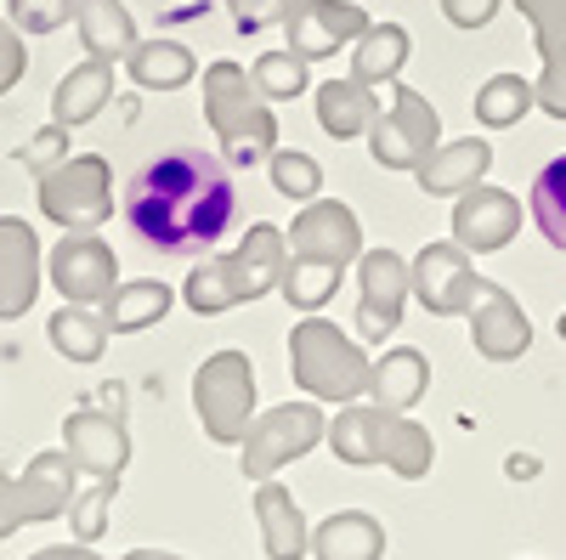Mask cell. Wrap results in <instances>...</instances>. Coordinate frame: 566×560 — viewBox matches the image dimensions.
<instances>
[{
  "label": "cell",
  "instance_id": "obj_31",
  "mask_svg": "<svg viewBox=\"0 0 566 560\" xmlns=\"http://www.w3.org/2000/svg\"><path fill=\"white\" fill-rule=\"evenodd\" d=\"M402 63H408V29H397V23H368V34L357 40V57H352V80L386 85V80H397Z\"/></svg>",
  "mask_w": 566,
  "mask_h": 560
},
{
  "label": "cell",
  "instance_id": "obj_32",
  "mask_svg": "<svg viewBox=\"0 0 566 560\" xmlns=\"http://www.w3.org/2000/svg\"><path fill=\"white\" fill-rule=\"evenodd\" d=\"M533 103H538L533 80H522V74H493V80L476 91V119H482L488 130H504V125L522 119Z\"/></svg>",
  "mask_w": 566,
  "mask_h": 560
},
{
  "label": "cell",
  "instance_id": "obj_13",
  "mask_svg": "<svg viewBox=\"0 0 566 560\" xmlns=\"http://www.w3.org/2000/svg\"><path fill=\"white\" fill-rule=\"evenodd\" d=\"M357 277H363V300H357V340H386L397 335L402 323V306L413 295V272L397 250H368L357 261Z\"/></svg>",
  "mask_w": 566,
  "mask_h": 560
},
{
  "label": "cell",
  "instance_id": "obj_5",
  "mask_svg": "<svg viewBox=\"0 0 566 560\" xmlns=\"http://www.w3.org/2000/svg\"><path fill=\"white\" fill-rule=\"evenodd\" d=\"M205 114H210V130L221 136V154L232 165L272 159L277 119H272L266 97L255 91V80L239 63H210L205 68Z\"/></svg>",
  "mask_w": 566,
  "mask_h": 560
},
{
  "label": "cell",
  "instance_id": "obj_9",
  "mask_svg": "<svg viewBox=\"0 0 566 560\" xmlns=\"http://www.w3.org/2000/svg\"><path fill=\"white\" fill-rule=\"evenodd\" d=\"M328 436V419L317 402H283L272 413H261L250 436H244V476L250 482H272L283 464H295L301 453H312Z\"/></svg>",
  "mask_w": 566,
  "mask_h": 560
},
{
  "label": "cell",
  "instance_id": "obj_17",
  "mask_svg": "<svg viewBox=\"0 0 566 560\" xmlns=\"http://www.w3.org/2000/svg\"><path fill=\"white\" fill-rule=\"evenodd\" d=\"M470 340H476V351L488 357V362H515L527 346H533V323H527V311L515 306V295L510 289H499V284H476V300H470Z\"/></svg>",
  "mask_w": 566,
  "mask_h": 560
},
{
  "label": "cell",
  "instance_id": "obj_4",
  "mask_svg": "<svg viewBox=\"0 0 566 560\" xmlns=\"http://www.w3.org/2000/svg\"><path fill=\"white\" fill-rule=\"evenodd\" d=\"M290 373H295V385L317 402H357L374 380V362L363 351V340L340 335L328 317H306L295 323V335H290Z\"/></svg>",
  "mask_w": 566,
  "mask_h": 560
},
{
  "label": "cell",
  "instance_id": "obj_19",
  "mask_svg": "<svg viewBox=\"0 0 566 560\" xmlns=\"http://www.w3.org/2000/svg\"><path fill=\"white\" fill-rule=\"evenodd\" d=\"M40 295V239L23 215H0V323H18Z\"/></svg>",
  "mask_w": 566,
  "mask_h": 560
},
{
  "label": "cell",
  "instance_id": "obj_18",
  "mask_svg": "<svg viewBox=\"0 0 566 560\" xmlns=\"http://www.w3.org/2000/svg\"><path fill=\"white\" fill-rule=\"evenodd\" d=\"M515 226H522V204H515L504 187H470V193H459V204H453V244L459 250H476V255H488V250H504L510 239H515Z\"/></svg>",
  "mask_w": 566,
  "mask_h": 560
},
{
  "label": "cell",
  "instance_id": "obj_14",
  "mask_svg": "<svg viewBox=\"0 0 566 560\" xmlns=\"http://www.w3.org/2000/svg\"><path fill=\"white\" fill-rule=\"evenodd\" d=\"M63 453L74 458V471H85L91 482H119L130 464V431L114 413L97 408H74L63 419Z\"/></svg>",
  "mask_w": 566,
  "mask_h": 560
},
{
  "label": "cell",
  "instance_id": "obj_21",
  "mask_svg": "<svg viewBox=\"0 0 566 560\" xmlns=\"http://www.w3.org/2000/svg\"><path fill=\"white\" fill-rule=\"evenodd\" d=\"M255 527H261L266 560H306L312 554L306 509L295 504V493L283 487V482H261L255 487Z\"/></svg>",
  "mask_w": 566,
  "mask_h": 560
},
{
  "label": "cell",
  "instance_id": "obj_2",
  "mask_svg": "<svg viewBox=\"0 0 566 560\" xmlns=\"http://www.w3.org/2000/svg\"><path fill=\"white\" fill-rule=\"evenodd\" d=\"M328 447H335L340 464H352V471H374V464H386L391 476L402 482H419V476H431V464H437V442L424 425H413L408 413H391V408H357L346 402L335 419H328Z\"/></svg>",
  "mask_w": 566,
  "mask_h": 560
},
{
  "label": "cell",
  "instance_id": "obj_26",
  "mask_svg": "<svg viewBox=\"0 0 566 560\" xmlns=\"http://www.w3.org/2000/svg\"><path fill=\"white\" fill-rule=\"evenodd\" d=\"M424 385H431V362H424V351L397 346V351H386L380 362H374L368 397L380 402V408H391V413H408L424 397Z\"/></svg>",
  "mask_w": 566,
  "mask_h": 560
},
{
  "label": "cell",
  "instance_id": "obj_43",
  "mask_svg": "<svg viewBox=\"0 0 566 560\" xmlns=\"http://www.w3.org/2000/svg\"><path fill=\"white\" fill-rule=\"evenodd\" d=\"M504 471H510V482H533V476H538V458H533V453H510Z\"/></svg>",
  "mask_w": 566,
  "mask_h": 560
},
{
  "label": "cell",
  "instance_id": "obj_25",
  "mask_svg": "<svg viewBox=\"0 0 566 560\" xmlns=\"http://www.w3.org/2000/svg\"><path fill=\"white\" fill-rule=\"evenodd\" d=\"M74 23H80V40L91 57L119 63L136 52V23L119 0H74Z\"/></svg>",
  "mask_w": 566,
  "mask_h": 560
},
{
  "label": "cell",
  "instance_id": "obj_11",
  "mask_svg": "<svg viewBox=\"0 0 566 560\" xmlns=\"http://www.w3.org/2000/svg\"><path fill=\"white\" fill-rule=\"evenodd\" d=\"M363 255V226L340 199H312L295 226H290V261L295 266H323V272H346Z\"/></svg>",
  "mask_w": 566,
  "mask_h": 560
},
{
  "label": "cell",
  "instance_id": "obj_7",
  "mask_svg": "<svg viewBox=\"0 0 566 560\" xmlns=\"http://www.w3.org/2000/svg\"><path fill=\"white\" fill-rule=\"evenodd\" d=\"M40 210L63 232H97L114 215V176L103 154H69L40 176Z\"/></svg>",
  "mask_w": 566,
  "mask_h": 560
},
{
  "label": "cell",
  "instance_id": "obj_16",
  "mask_svg": "<svg viewBox=\"0 0 566 560\" xmlns=\"http://www.w3.org/2000/svg\"><path fill=\"white\" fill-rule=\"evenodd\" d=\"M408 272H413V295L424 300V311H431V317L470 311L476 284H482V277L470 272V250H459V244H424Z\"/></svg>",
  "mask_w": 566,
  "mask_h": 560
},
{
  "label": "cell",
  "instance_id": "obj_10",
  "mask_svg": "<svg viewBox=\"0 0 566 560\" xmlns=\"http://www.w3.org/2000/svg\"><path fill=\"white\" fill-rule=\"evenodd\" d=\"M437 130H442L437 108L424 103L419 91L397 85L391 108L374 114V125H368V148H374V159H380L386 170H419L424 159L437 154Z\"/></svg>",
  "mask_w": 566,
  "mask_h": 560
},
{
  "label": "cell",
  "instance_id": "obj_28",
  "mask_svg": "<svg viewBox=\"0 0 566 560\" xmlns=\"http://www.w3.org/2000/svg\"><path fill=\"white\" fill-rule=\"evenodd\" d=\"M45 335H52V346H57V357H69V362H97L103 351H108V317L97 311V306H69L63 300V311H52V323H45Z\"/></svg>",
  "mask_w": 566,
  "mask_h": 560
},
{
  "label": "cell",
  "instance_id": "obj_37",
  "mask_svg": "<svg viewBox=\"0 0 566 560\" xmlns=\"http://www.w3.org/2000/svg\"><path fill=\"white\" fill-rule=\"evenodd\" d=\"M7 18H12L18 34H52L74 18V0H12Z\"/></svg>",
  "mask_w": 566,
  "mask_h": 560
},
{
  "label": "cell",
  "instance_id": "obj_3",
  "mask_svg": "<svg viewBox=\"0 0 566 560\" xmlns=\"http://www.w3.org/2000/svg\"><path fill=\"white\" fill-rule=\"evenodd\" d=\"M290 250V239H283L277 226H250V239L232 250V255H221V261H205V266H193L187 272V306H193L199 317H216V311H232V306H244V300H255V295H266V289H277V277H283V255Z\"/></svg>",
  "mask_w": 566,
  "mask_h": 560
},
{
  "label": "cell",
  "instance_id": "obj_20",
  "mask_svg": "<svg viewBox=\"0 0 566 560\" xmlns=\"http://www.w3.org/2000/svg\"><path fill=\"white\" fill-rule=\"evenodd\" d=\"M538 34V52H544V80L538 91V108L549 119H566V0H515Z\"/></svg>",
  "mask_w": 566,
  "mask_h": 560
},
{
  "label": "cell",
  "instance_id": "obj_27",
  "mask_svg": "<svg viewBox=\"0 0 566 560\" xmlns=\"http://www.w3.org/2000/svg\"><path fill=\"white\" fill-rule=\"evenodd\" d=\"M374 114H380V103H374V91L363 80H323L317 85V125L335 136V142L363 136L374 125Z\"/></svg>",
  "mask_w": 566,
  "mask_h": 560
},
{
  "label": "cell",
  "instance_id": "obj_15",
  "mask_svg": "<svg viewBox=\"0 0 566 560\" xmlns=\"http://www.w3.org/2000/svg\"><path fill=\"white\" fill-rule=\"evenodd\" d=\"M283 34H290V52L317 63V57H335L346 40L368 34V12L346 7V0H295L290 18H283Z\"/></svg>",
  "mask_w": 566,
  "mask_h": 560
},
{
  "label": "cell",
  "instance_id": "obj_44",
  "mask_svg": "<svg viewBox=\"0 0 566 560\" xmlns=\"http://www.w3.org/2000/svg\"><path fill=\"white\" fill-rule=\"evenodd\" d=\"M555 329H560V340H566V311H560V323H555Z\"/></svg>",
  "mask_w": 566,
  "mask_h": 560
},
{
  "label": "cell",
  "instance_id": "obj_12",
  "mask_svg": "<svg viewBox=\"0 0 566 560\" xmlns=\"http://www.w3.org/2000/svg\"><path fill=\"white\" fill-rule=\"evenodd\" d=\"M45 272H52V284L69 306H103L119 289V261L97 232H63V244L52 250Z\"/></svg>",
  "mask_w": 566,
  "mask_h": 560
},
{
  "label": "cell",
  "instance_id": "obj_30",
  "mask_svg": "<svg viewBox=\"0 0 566 560\" xmlns=\"http://www.w3.org/2000/svg\"><path fill=\"white\" fill-rule=\"evenodd\" d=\"M125 68H130V80L142 85V91H176V85H187L193 80V52L187 45H176V40H148V45H136V52L125 57Z\"/></svg>",
  "mask_w": 566,
  "mask_h": 560
},
{
  "label": "cell",
  "instance_id": "obj_40",
  "mask_svg": "<svg viewBox=\"0 0 566 560\" xmlns=\"http://www.w3.org/2000/svg\"><path fill=\"white\" fill-rule=\"evenodd\" d=\"M227 7H232V18H239L244 34H255V29H266V23H283V18H290L295 0H227Z\"/></svg>",
  "mask_w": 566,
  "mask_h": 560
},
{
  "label": "cell",
  "instance_id": "obj_38",
  "mask_svg": "<svg viewBox=\"0 0 566 560\" xmlns=\"http://www.w3.org/2000/svg\"><path fill=\"white\" fill-rule=\"evenodd\" d=\"M18 159H23L34 176H45L52 165H63V159H69V125H57V119H52L45 130H34L29 142H23V154H18Z\"/></svg>",
  "mask_w": 566,
  "mask_h": 560
},
{
  "label": "cell",
  "instance_id": "obj_24",
  "mask_svg": "<svg viewBox=\"0 0 566 560\" xmlns=\"http://www.w3.org/2000/svg\"><path fill=\"white\" fill-rule=\"evenodd\" d=\"M386 554V527L368 509H340L312 532V560H380Z\"/></svg>",
  "mask_w": 566,
  "mask_h": 560
},
{
  "label": "cell",
  "instance_id": "obj_8",
  "mask_svg": "<svg viewBox=\"0 0 566 560\" xmlns=\"http://www.w3.org/2000/svg\"><path fill=\"white\" fill-rule=\"evenodd\" d=\"M74 493H80V471H74V458L63 447L34 453L23 476L0 471V538H12L18 527H34V521L69 516Z\"/></svg>",
  "mask_w": 566,
  "mask_h": 560
},
{
  "label": "cell",
  "instance_id": "obj_23",
  "mask_svg": "<svg viewBox=\"0 0 566 560\" xmlns=\"http://www.w3.org/2000/svg\"><path fill=\"white\" fill-rule=\"evenodd\" d=\"M108 97H114V63L85 57L80 68H69V74L57 80V91H52V119L74 130V125H85V119H97V114L108 108Z\"/></svg>",
  "mask_w": 566,
  "mask_h": 560
},
{
  "label": "cell",
  "instance_id": "obj_6",
  "mask_svg": "<svg viewBox=\"0 0 566 560\" xmlns=\"http://www.w3.org/2000/svg\"><path fill=\"white\" fill-rule=\"evenodd\" d=\"M193 408L210 442H244L255 425V362L244 351H216L193 373Z\"/></svg>",
  "mask_w": 566,
  "mask_h": 560
},
{
  "label": "cell",
  "instance_id": "obj_42",
  "mask_svg": "<svg viewBox=\"0 0 566 560\" xmlns=\"http://www.w3.org/2000/svg\"><path fill=\"white\" fill-rule=\"evenodd\" d=\"M442 12L453 29H482V23H493L499 0H442Z\"/></svg>",
  "mask_w": 566,
  "mask_h": 560
},
{
  "label": "cell",
  "instance_id": "obj_22",
  "mask_svg": "<svg viewBox=\"0 0 566 560\" xmlns=\"http://www.w3.org/2000/svg\"><path fill=\"white\" fill-rule=\"evenodd\" d=\"M488 165H493V148L482 142V136H464V142L437 148L413 176H419V187L431 199H459V193H470V187L488 176Z\"/></svg>",
  "mask_w": 566,
  "mask_h": 560
},
{
  "label": "cell",
  "instance_id": "obj_1",
  "mask_svg": "<svg viewBox=\"0 0 566 560\" xmlns=\"http://www.w3.org/2000/svg\"><path fill=\"white\" fill-rule=\"evenodd\" d=\"M125 221L136 239L165 255H199L227 239V226L239 221V181L227 159L205 148H176L142 165L125 187Z\"/></svg>",
  "mask_w": 566,
  "mask_h": 560
},
{
  "label": "cell",
  "instance_id": "obj_34",
  "mask_svg": "<svg viewBox=\"0 0 566 560\" xmlns=\"http://www.w3.org/2000/svg\"><path fill=\"white\" fill-rule=\"evenodd\" d=\"M250 80H255V91H261L266 103H290V97H301V91H306V57H295L290 45H283V52H261L255 68H250Z\"/></svg>",
  "mask_w": 566,
  "mask_h": 560
},
{
  "label": "cell",
  "instance_id": "obj_39",
  "mask_svg": "<svg viewBox=\"0 0 566 560\" xmlns=\"http://www.w3.org/2000/svg\"><path fill=\"white\" fill-rule=\"evenodd\" d=\"M23 68H29V52H23V34L12 29V18H0V97L23 80Z\"/></svg>",
  "mask_w": 566,
  "mask_h": 560
},
{
  "label": "cell",
  "instance_id": "obj_29",
  "mask_svg": "<svg viewBox=\"0 0 566 560\" xmlns=\"http://www.w3.org/2000/svg\"><path fill=\"white\" fill-rule=\"evenodd\" d=\"M97 311L108 317L114 335H136V329H154V323L170 311V289L159 284V277H136V284H119Z\"/></svg>",
  "mask_w": 566,
  "mask_h": 560
},
{
  "label": "cell",
  "instance_id": "obj_33",
  "mask_svg": "<svg viewBox=\"0 0 566 560\" xmlns=\"http://www.w3.org/2000/svg\"><path fill=\"white\" fill-rule=\"evenodd\" d=\"M533 221L555 250H566V154L549 159L533 181Z\"/></svg>",
  "mask_w": 566,
  "mask_h": 560
},
{
  "label": "cell",
  "instance_id": "obj_36",
  "mask_svg": "<svg viewBox=\"0 0 566 560\" xmlns=\"http://www.w3.org/2000/svg\"><path fill=\"white\" fill-rule=\"evenodd\" d=\"M272 187L283 199H317V187H323V170H317V159L312 154H290V148H272Z\"/></svg>",
  "mask_w": 566,
  "mask_h": 560
},
{
  "label": "cell",
  "instance_id": "obj_35",
  "mask_svg": "<svg viewBox=\"0 0 566 560\" xmlns=\"http://www.w3.org/2000/svg\"><path fill=\"white\" fill-rule=\"evenodd\" d=\"M114 493L119 482H91L85 493H74L69 504V527H74V543H97L108 532V509H114Z\"/></svg>",
  "mask_w": 566,
  "mask_h": 560
},
{
  "label": "cell",
  "instance_id": "obj_41",
  "mask_svg": "<svg viewBox=\"0 0 566 560\" xmlns=\"http://www.w3.org/2000/svg\"><path fill=\"white\" fill-rule=\"evenodd\" d=\"M29 560H108V554H97L91 543H52V549H40V554H29ZM119 560H181V554H170V549H130V554H119Z\"/></svg>",
  "mask_w": 566,
  "mask_h": 560
}]
</instances>
